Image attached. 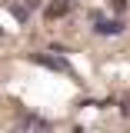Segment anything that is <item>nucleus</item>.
Returning a JSON list of instances; mask_svg holds the SVG:
<instances>
[{
	"mask_svg": "<svg viewBox=\"0 0 130 133\" xmlns=\"http://www.w3.org/2000/svg\"><path fill=\"white\" fill-rule=\"evenodd\" d=\"M0 33H3V30H0Z\"/></svg>",
	"mask_w": 130,
	"mask_h": 133,
	"instance_id": "0eeeda50",
	"label": "nucleus"
},
{
	"mask_svg": "<svg viewBox=\"0 0 130 133\" xmlns=\"http://www.w3.org/2000/svg\"><path fill=\"white\" fill-rule=\"evenodd\" d=\"M123 30H127L123 20H110V17H103V14H94V33L97 37H120Z\"/></svg>",
	"mask_w": 130,
	"mask_h": 133,
	"instance_id": "f03ea898",
	"label": "nucleus"
},
{
	"mask_svg": "<svg viewBox=\"0 0 130 133\" xmlns=\"http://www.w3.org/2000/svg\"><path fill=\"white\" fill-rule=\"evenodd\" d=\"M127 7V0H114V10H123Z\"/></svg>",
	"mask_w": 130,
	"mask_h": 133,
	"instance_id": "423d86ee",
	"label": "nucleus"
},
{
	"mask_svg": "<svg viewBox=\"0 0 130 133\" xmlns=\"http://www.w3.org/2000/svg\"><path fill=\"white\" fill-rule=\"evenodd\" d=\"M10 14L17 17V23H27V17H30V7H27V3H14V7H10Z\"/></svg>",
	"mask_w": 130,
	"mask_h": 133,
	"instance_id": "39448f33",
	"label": "nucleus"
},
{
	"mask_svg": "<svg viewBox=\"0 0 130 133\" xmlns=\"http://www.w3.org/2000/svg\"><path fill=\"white\" fill-rule=\"evenodd\" d=\"M20 127H23V130H50V120H44V116H33V113H27L23 120H20Z\"/></svg>",
	"mask_w": 130,
	"mask_h": 133,
	"instance_id": "7ed1b4c3",
	"label": "nucleus"
},
{
	"mask_svg": "<svg viewBox=\"0 0 130 133\" xmlns=\"http://www.w3.org/2000/svg\"><path fill=\"white\" fill-rule=\"evenodd\" d=\"M70 7H73V0H57V3L47 7V17H60V14H67Z\"/></svg>",
	"mask_w": 130,
	"mask_h": 133,
	"instance_id": "20e7f679",
	"label": "nucleus"
},
{
	"mask_svg": "<svg viewBox=\"0 0 130 133\" xmlns=\"http://www.w3.org/2000/svg\"><path fill=\"white\" fill-rule=\"evenodd\" d=\"M37 66H44V70H53V73H67V77H77L73 73V66L67 63L64 57H57V53H33L30 57Z\"/></svg>",
	"mask_w": 130,
	"mask_h": 133,
	"instance_id": "f257e3e1",
	"label": "nucleus"
}]
</instances>
